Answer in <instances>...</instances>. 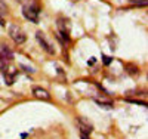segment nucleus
<instances>
[{"label": "nucleus", "mask_w": 148, "mask_h": 139, "mask_svg": "<svg viewBox=\"0 0 148 139\" xmlns=\"http://www.w3.org/2000/svg\"><path fill=\"white\" fill-rule=\"evenodd\" d=\"M8 14V6L3 0H0V16H5Z\"/></svg>", "instance_id": "obj_9"}, {"label": "nucleus", "mask_w": 148, "mask_h": 139, "mask_svg": "<svg viewBox=\"0 0 148 139\" xmlns=\"http://www.w3.org/2000/svg\"><path fill=\"white\" fill-rule=\"evenodd\" d=\"M18 2H22V0H18Z\"/></svg>", "instance_id": "obj_14"}, {"label": "nucleus", "mask_w": 148, "mask_h": 139, "mask_svg": "<svg viewBox=\"0 0 148 139\" xmlns=\"http://www.w3.org/2000/svg\"><path fill=\"white\" fill-rule=\"evenodd\" d=\"M0 55H2L3 58H6L8 61L12 59V52L9 50V47L6 45H0Z\"/></svg>", "instance_id": "obj_7"}, {"label": "nucleus", "mask_w": 148, "mask_h": 139, "mask_svg": "<svg viewBox=\"0 0 148 139\" xmlns=\"http://www.w3.org/2000/svg\"><path fill=\"white\" fill-rule=\"evenodd\" d=\"M77 126H79L82 135H84V136H89L92 133V130H93L92 123L88 118H84V117H77Z\"/></svg>", "instance_id": "obj_3"}, {"label": "nucleus", "mask_w": 148, "mask_h": 139, "mask_svg": "<svg viewBox=\"0 0 148 139\" xmlns=\"http://www.w3.org/2000/svg\"><path fill=\"white\" fill-rule=\"evenodd\" d=\"M33 93H34L36 98L43 99V101H49V99H51V93H49L46 89H43V87H39V86L33 87Z\"/></svg>", "instance_id": "obj_6"}, {"label": "nucleus", "mask_w": 148, "mask_h": 139, "mask_svg": "<svg viewBox=\"0 0 148 139\" xmlns=\"http://www.w3.org/2000/svg\"><path fill=\"white\" fill-rule=\"evenodd\" d=\"M0 25H5V18L0 16Z\"/></svg>", "instance_id": "obj_12"}, {"label": "nucleus", "mask_w": 148, "mask_h": 139, "mask_svg": "<svg viewBox=\"0 0 148 139\" xmlns=\"http://www.w3.org/2000/svg\"><path fill=\"white\" fill-rule=\"evenodd\" d=\"M9 36H10V39L14 40L15 43H18V45L24 43L25 39H27V36H25V33L22 31V28L19 27V25H15V24L9 27Z\"/></svg>", "instance_id": "obj_1"}, {"label": "nucleus", "mask_w": 148, "mask_h": 139, "mask_svg": "<svg viewBox=\"0 0 148 139\" xmlns=\"http://www.w3.org/2000/svg\"><path fill=\"white\" fill-rule=\"evenodd\" d=\"M36 39H37V42H39V45L46 50L47 53H51V55H53L55 53V49H53V46L49 43L47 40H46V37H45V34L42 33V31H37L36 33Z\"/></svg>", "instance_id": "obj_4"}, {"label": "nucleus", "mask_w": 148, "mask_h": 139, "mask_svg": "<svg viewBox=\"0 0 148 139\" xmlns=\"http://www.w3.org/2000/svg\"><path fill=\"white\" fill-rule=\"evenodd\" d=\"M22 15L24 18H27L31 22H37V19H39V9L34 5H25L22 8Z\"/></svg>", "instance_id": "obj_2"}, {"label": "nucleus", "mask_w": 148, "mask_h": 139, "mask_svg": "<svg viewBox=\"0 0 148 139\" xmlns=\"http://www.w3.org/2000/svg\"><path fill=\"white\" fill-rule=\"evenodd\" d=\"M110 62H111V58H108V56H104V64H105V65H108Z\"/></svg>", "instance_id": "obj_11"}, {"label": "nucleus", "mask_w": 148, "mask_h": 139, "mask_svg": "<svg viewBox=\"0 0 148 139\" xmlns=\"http://www.w3.org/2000/svg\"><path fill=\"white\" fill-rule=\"evenodd\" d=\"M82 139H89L88 136H84V135H82Z\"/></svg>", "instance_id": "obj_13"}, {"label": "nucleus", "mask_w": 148, "mask_h": 139, "mask_svg": "<svg viewBox=\"0 0 148 139\" xmlns=\"http://www.w3.org/2000/svg\"><path fill=\"white\" fill-rule=\"evenodd\" d=\"M9 70H10V71L5 70V77H6V83H8V84H12V83H14V77H15L16 71L12 70V68H9Z\"/></svg>", "instance_id": "obj_8"}, {"label": "nucleus", "mask_w": 148, "mask_h": 139, "mask_svg": "<svg viewBox=\"0 0 148 139\" xmlns=\"http://www.w3.org/2000/svg\"><path fill=\"white\" fill-rule=\"evenodd\" d=\"M6 67H8V59L0 55V71H5Z\"/></svg>", "instance_id": "obj_10"}, {"label": "nucleus", "mask_w": 148, "mask_h": 139, "mask_svg": "<svg viewBox=\"0 0 148 139\" xmlns=\"http://www.w3.org/2000/svg\"><path fill=\"white\" fill-rule=\"evenodd\" d=\"M58 27H59V31L62 34L64 40L68 42L70 37H68V33H70V22L67 19H58Z\"/></svg>", "instance_id": "obj_5"}]
</instances>
